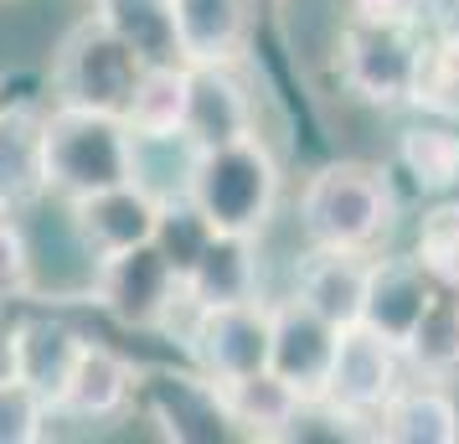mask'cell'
<instances>
[{
    "mask_svg": "<svg viewBox=\"0 0 459 444\" xmlns=\"http://www.w3.org/2000/svg\"><path fill=\"white\" fill-rule=\"evenodd\" d=\"M196 145H228L243 135H258L253 119V93L243 88L238 67H202L186 63V119H181Z\"/></svg>",
    "mask_w": 459,
    "mask_h": 444,
    "instance_id": "2e32d148",
    "label": "cell"
},
{
    "mask_svg": "<svg viewBox=\"0 0 459 444\" xmlns=\"http://www.w3.org/2000/svg\"><path fill=\"white\" fill-rule=\"evenodd\" d=\"M207 238H212V222L191 207V202H166V207H160V217H155V233H150V243L160 248V258H166L176 274L186 279V269L196 264V254L207 248Z\"/></svg>",
    "mask_w": 459,
    "mask_h": 444,
    "instance_id": "f1b7e54d",
    "label": "cell"
},
{
    "mask_svg": "<svg viewBox=\"0 0 459 444\" xmlns=\"http://www.w3.org/2000/svg\"><path fill=\"white\" fill-rule=\"evenodd\" d=\"M397 228V187L387 166L372 161H331L299 191V233L305 248L377 254Z\"/></svg>",
    "mask_w": 459,
    "mask_h": 444,
    "instance_id": "6da1fadb",
    "label": "cell"
},
{
    "mask_svg": "<svg viewBox=\"0 0 459 444\" xmlns=\"http://www.w3.org/2000/svg\"><path fill=\"white\" fill-rule=\"evenodd\" d=\"M150 382H134V393H145V414L170 440H228L232 423L222 408V387L202 372H145Z\"/></svg>",
    "mask_w": 459,
    "mask_h": 444,
    "instance_id": "8fae6325",
    "label": "cell"
},
{
    "mask_svg": "<svg viewBox=\"0 0 459 444\" xmlns=\"http://www.w3.org/2000/svg\"><path fill=\"white\" fill-rule=\"evenodd\" d=\"M181 119H186V63L145 67L125 109V125L160 135V129H181Z\"/></svg>",
    "mask_w": 459,
    "mask_h": 444,
    "instance_id": "83f0119b",
    "label": "cell"
},
{
    "mask_svg": "<svg viewBox=\"0 0 459 444\" xmlns=\"http://www.w3.org/2000/svg\"><path fill=\"white\" fill-rule=\"evenodd\" d=\"M423 37L429 26L418 22H372L351 16L335 42V78L341 88L372 109H408L423 63Z\"/></svg>",
    "mask_w": 459,
    "mask_h": 444,
    "instance_id": "277c9868",
    "label": "cell"
},
{
    "mask_svg": "<svg viewBox=\"0 0 459 444\" xmlns=\"http://www.w3.org/2000/svg\"><path fill=\"white\" fill-rule=\"evenodd\" d=\"M134 382H140V367L114 352L104 341H83V352L67 372V387L57 398V414L52 419H78V423H108L119 419L129 403H134Z\"/></svg>",
    "mask_w": 459,
    "mask_h": 444,
    "instance_id": "5bb4252c",
    "label": "cell"
},
{
    "mask_svg": "<svg viewBox=\"0 0 459 444\" xmlns=\"http://www.w3.org/2000/svg\"><path fill=\"white\" fill-rule=\"evenodd\" d=\"M140 73H145V63L88 11L83 22L67 26V37L52 52V104L99 109V114L125 119Z\"/></svg>",
    "mask_w": 459,
    "mask_h": 444,
    "instance_id": "5b68a950",
    "label": "cell"
},
{
    "mask_svg": "<svg viewBox=\"0 0 459 444\" xmlns=\"http://www.w3.org/2000/svg\"><path fill=\"white\" fill-rule=\"evenodd\" d=\"M181 346L196 372L212 382H232L269 367V300H238V305H191L181 326Z\"/></svg>",
    "mask_w": 459,
    "mask_h": 444,
    "instance_id": "ba28073f",
    "label": "cell"
},
{
    "mask_svg": "<svg viewBox=\"0 0 459 444\" xmlns=\"http://www.w3.org/2000/svg\"><path fill=\"white\" fill-rule=\"evenodd\" d=\"M351 16H372V22H418L429 26L434 0H346Z\"/></svg>",
    "mask_w": 459,
    "mask_h": 444,
    "instance_id": "1f68e13d",
    "label": "cell"
},
{
    "mask_svg": "<svg viewBox=\"0 0 459 444\" xmlns=\"http://www.w3.org/2000/svg\"><path fill=\"white\" fill-rule=\"evenodd\" d=\"M181 63L238 67L258 31V0H170Z\"/></svg>",
    "mask_w": 459,
    "mask_h": 444,
    "instance_id": "30bf717a",
    "label": "cell"
},
{
    "mask_svg": "<svg viewBox=\"0 0 459 444\" xmlns=\"http://www.w3.org/2000/svg\"><path fill=\"white\" fill-rule=\"evenodd\" d=\"M335 336H341V326L315 316L305 300H269V372L284 387H294L305 408H315L325 393Z\"/></svg>",
    "mask_w": 459,
    "mask_h": 444,
    "instance_id": "9c48e42d",
    "label": "cell"
},
{
    "mask_svg": "<svg viewBox=\"0 0 459 444\" xmlns=\"http://www.w3.org/2000/svg\"><path fill=\"white\" fill-rule=\"evenodd\" d=\"M83 331L63 316H22L11 320V372L57 414V398L67 387V372L83 352Z\"/></svg>",
    "mask_w": 459,
    "mask_h": 444,
    "instance_id": "9a60e30c",
    "label": "cell"
},
{
    "mask_svg": "<svg viewBox=\"0 0 459 444\" xmlns=\"http://www.w3.org/2000/svg\"><path fill=\"white\" fill-rule=\"evenodd\" d=\"M413 258L438 290H459V191L434 196L413 233Z\"/></svg>",
    "mask_w": 459,
    "mask_h": 444,
    "instance_id": "484cf974",
    "label": "cell"
},
{
    "mask_svg": "<svg viewBox=\"0 0 459 444\" xmlns=\"http://www.w3.org/2000/svg\"><path fill=\"white\" fill-rule=\"evenodd\" d=\"M67 217H73V228H78V238H83L88 248L99 258H108V254L134 248V243H150L160 202H150L134 181H119V187H104V191H93V196L67 202Z\"/></svg>",
    "mask_w": 459,
    "mask_h": 444,
    "instance_id": "e0dca14e",
    "label": "cell"
},
{
    "mask_svg": "<svg viewBox=\"0 0 459 444\" xmlns=\"http://www.w3.org/2000/svg\"><path fill=\"white\" fill-rule=\"evenodd\" d=\"M202 145L191 140L186 129H129V181L145 191L150 202H186L191 191V170H196Z\"/></svg>",
    "mask_w": 459,
    "mask_h": 444,
    "instance_id": "603a6c76",
    "label": "cell"
},
{
    "mask_svg": "<svg viewBox=\"0 0 459 444\" xmlns=\"http://www.w3.org/2000/svg\"><path fill=\"white\" fill-rule=\"evenodd\" d=\"M434 279L423 274L413 254H372L367 258V295H361V326L387 336L393 346L408 341L423 305L434 300Z\"/></svg>",
    "mask_w": 459,
    "mask_h": 444,
    "instance_id": "4fadbf2b",
    "label": "cell"
},
{
    "mask_svg": "<svg viewBox=\"0 0 459 444\" xmlns=\"http://www.w3.org/2000/svg\"><path fill=\"white\" fill-rule=\"evenodd\" d=\"M393 161L413 181L418 196L459 191V119L418 114L413 125H403V135H397Z\"/></svg>",
    "mask_w": 459,
    "mask_h": 444,
    "instance_id": "7402d4cb",
    "label": "cell"
},
{
    "mask_svg": "<svg viewBox=\"0 0 459 444\" xmlns=\"http://www.w3.org/2000/svg\"><path fill=\"white\" fill-rule=\"evenodd\" d=\"M93 305L114 316L125 331H170L176 310L186 305L181 274L170 269L155 243H134L125 254L99 258V274H93Z\"/></svg>",
    "mask_w": 459,
    "mask_h": 444,
    "instance_id": "52a82bcc",
    "label": "cell"
},
{
    "mask_svg": "<svg viewBox=\"0 0 459 444\" xmlns=\"http://www.w3.org/2000/svg\"><path fill=\"white\" fill-rule=\"evenodd\" d=\"M47 423L52 408L22 378H0V444H37L47 440Z\"/></svg>",
    "mask_w": 459,
    "mask_h": 444,
    "instance_id": "f546056e",
    "label": "cell"
},
{
    "mask_svg": "<svg viewBox=\"0 0 459 444\" xmlns=\"http://www.w3.org/2000/svg\"><path fill=\"white\" fill-rule=\"evenodd\" d=\"M47 104L37 99H0V212L22 217L47 196L42 166Z\"/></svg>",
    "mask_w": 459,
    "mask_h": 444,
    "instance_id": "7c38bea8",
    "label": "cell"
},
{
    "mask_svg": "<svg viewBox=\"0 0 459 444\" xmlns=\"http://www.w3.org/2000/svg\"><path fill=\"white\" fill-rule=\"evenodd\" d=\"M0 99H5V93H0Z\"/></svg>",
    "mask_w": 459,
    "mask_h": 444,
    "instance_id": "d6a6232c",
    "label": "cell"
},
{
    "mask_svg": "<svg viewBox=\"0 0 459 444\" xmlns=\"http://www.w3.org/2000/svg\"><path fill=\"white\" fill-rule=\"evenodd\" d=\"M42 166L47 196H63V202L119 187L129 181V125L119 114H99V109L47 104Z\"/></svg>",
    "mask_w": 459,
    "mask_h": 444,
    "instance_id": "3957f363",
    "label": "cell"
},
{
    "mask_svg": "<svg viewBox=\"0 0 459 444\" xmlns=\"http://www.w3.org/2000/svg\"><path fill=\"white\" fill-rule=\"evenodd\" d=\"M372 434L387 444H459V403L449 382L403 378L397 393L382 403Z\"/></svg>",
    "mask_w": 459,
    "mask_h": 444,
    "instance_id": "ac0fdd59",
    "label": "cell"
},
{
    "mask_svg": "<svg viewBox=\"0 0 459 444\" xmlns=\"http://www.w3.org/2000/svg\"><path fill=\"white\" fill-rule=\"evenodd\" d=\"M367 258L372 254L305 248V258L294 264V300H305L315 316H325L331 326H356L361 295H367Z\"/></svg>",
    "mask_w": 459,
    "mask_h": 444,
    "instance_id": "d6986e66",
    "label": "cell"
},
{
    "mask_svg": "<svg viewBox=\"0 0 459 444\" xmlns=\"http://www.w3.org/2000/svg\"><path fill=\"white\" fill-rule=\"evenodd\" d=\"M403 378H408L403 352H397L387 336H377V331H367V326L356 320V326H341V336H335L325 393H320L315 408L331 423H377L382 403L397 393Z\"/></svg>",
    "mask_w": 459,
    "mask_h": 444,
    "instance_id": "8992f818",
    "label": "cell"
},
{
    "mask_svg": "<svg viewBox=\"0 0 459 444\" xmlns=\"http://www.w3.org/2000/svg\"><path fill=\"white\" fill-rule=\"evenodd\" d=\"M408 109L438 114V119H459V26L423 37V63H418V83H413V104Z\"/></svg>",
    "mask_w": 459,
    "mask_h": 444,
    "instance_id": "4316f807",
    "label": "cell"
},
{
    "mask_svg": "<svg viewBox=\"0 0 459 444\" xmlns=\"http://www.w3.org/2000/svg\"><path fill=\"white\" fill-rule=\"evenodd\" d=\"M217 387H222V408H228L232 434H243V440H294L299 434L305 403H299L294 387L273 378L269 367L248 372V378L217 382Z\"/></svg>",
    "mask_w": 459,
    "mask_h": 444,
    "instance_id": "ffe728a7",
    "label": "cell"
},
{
    "mask_svg": "<svg viewBox=\"0 0 459 444\" xmlns=\"http://www.w3.org/2000/svg\"><path fill=\"white\" fill-rule=\"evenodd\" d=\"M279 161L264 135H243L228 145H207L196 155L186 202L212 222V233H248L258 238L279 207Z\"/></svg>",
    "mask_w": 459,
    "mask_h": 444,
    "instance_id": "7a4b0ae2",
    "label": "cell"
},
{
    "mask_svg": "<svg viewBox=\"0 0 459 444\" xmlns=\"http://www.w3.org/2000/svg\"><path fill=\"white\" fill-rule=\"evenodd\" d=\"M181 290L191 305H238L258 300V238L248 233H212L207 248L186 269Z\"/></svg>",
    "mask_w": 459,
    "mask_h": 444,
    "instance_id": "44dd1931",
    "label": "cell"
},
{
    "mask_svg": "<svg viewBox=\"0 0 459 444\" xmlns=\"http://www.w3.org/2000/svg\"><path fill=\"white\" fill-rule=\"evenodd\" d=\"M93 16H99V22H104L145 67L181 63L170 0H93Z\"/></svg>",
    "mask_w": 459,
    "mask_h": 444,
    "instance_id": "d4e9b609",
    "label": "cell"
},
{
    "mask_svg": "<svg viewBox=\"0 0 459 444\" xmlns=\"http://www.w3.org/2000/svg\"><path fill=\"white\" fill-rule=\"evenodd\" d=\"M408 378L429 382H455L459 378V290H434V300L423 305L418 326L408 341L397 346Z\"/></svg>",
    "mask_w": 459,
    "mask_h": 444,
    "instance_id": "cb8c5ba5",
    "label": "cell"
},
{
    "mask_svg": "<svg viewBox=\"0 0 459 444\" xmlns=\"http://www.w3.org/2000/svg\"><path fill=\"white\" fill-rule=\"evenodd\" d=\"M16 300H31V248L22 217L0 212V310Z\"/></svg>",
    "mask_w": 459,
    "mask_h": 444,
    "instance_id": "4dcf8cb0",
    "label": "cell"
}]
</instances>
